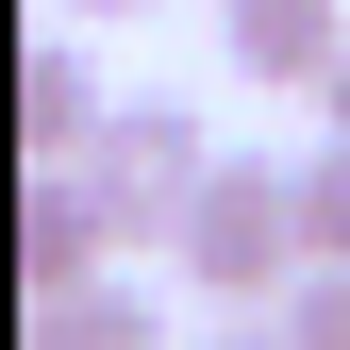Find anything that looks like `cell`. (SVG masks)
Listing matches in <instances>:
<instances>
[{"label": "cell", "instance_id": "6da1fadb", "mask_svg": "<svg viewBox=\"0 0 350 350\" xmlns=\"http://www.w3.org/2000/svg\"><path fill=\"white\" fill-rule=\"evenodd\" d=\"M167 267H184L200 300H234V317H284L300 300V167H267V150H217V184L184 200V234H167Z\"/></svg>", "mask_w": 350, "mask_h": 350}, {"label": "cell", "instance_id": "7a4b0ae2", "mask_svg": "<svg viewBox=\"0 0 350 350\" xmlns=\"http://www.w3.org/2000/svg\"><path fill=\"white\" fill-rule=\"evenodd\" d=\"M83 184L117 200V250H167V234H184V200L217 184V134H200V100L134 83V100H117V134L83 150Z\"/></svg>", "mask_w": 350, "mask_h": 350}, {"label": "cell", "instance_id": "3957f363", "mask_svg": "<svg viewBox=\"0 0 350 350\" xmlns=\"http://www.w3.org/2000/svg\"><path fill=\"white\" fill-rule=\"evenodd\" d=\"M17 284L67 300V284H117V200L83 167H17Z\"/></svg>", "mask_w": 350, "mask_h": 350}, {"label": "cell", "instance_id": "277c9868", "mask_svg": "<svg viewBox=\"0 0 350 350\" xmlns=\"http://www.w3.org/2000/svg\"><path fill=\"white\" fill-rule=\"evenodd\" d=\"M217 51H234V83L317 100V83L350 67V17H334V0H217Z\"/></svg>", "mask_w": 350, "mask_h": 350}, {"label": "cell", "instance_id": "5b68a950", "mask_svg": "<svg viewBox=\"0 0 350 350\" xmlns=\"http://www.w3.org/2000/svg\"><path fill=\"white\" fill-rule=\"evenodd\" d=\"M100 134H117V100H100V67H83V33L51 17V33L17 51V150H33V167H83Z\"/></svg>", "mask_w": 350, "mask_h": 350}, {"label": "cell", "instance_id": "8992f818", "mask_svg": "<svg viewBox=\"0 0 350 350\" xmlns=\"http://www.w3.org/2000/svg\"><path fill=\"white\" fill-rule=\"evenodd\" d=\"M17 350H167V300L150 284H67V300H33Z\"/></svg>", "mask_w": 350, "mask_h": 350}, {"label": "cell", "instance_id": "52a82bcc", "mask_svg": "<svg viewBox=\"0 0 350 350\" xmlns=\"http://www.w3.org/2000/svg\"><path fill=\"white\" fill-rule=\"evenodd\" d=\"M300 250H317V267H350V150H334V134L300 150Z\"/></svg>", "mask_w": 350, "mask_h": 350}, {"label": "cell", "instance_id": "ba28073f", "mask_svg": "<svg viewBox=\"0 0 350 350\" xmlns=\"http://www.w3.org/2000/svg\"><path fill=\"white\" fill-rule=\"evenodd\" d=\"M284 334H300V350H350V267H300V300H284Z\"/></svg>", "mask_w": 350, "mask_h": 350}, {"label": "cell", "instance_id": "9c48e42d", "mask_svg": "<svg viewBox=\"0 0 350 350\" xmlns=\"http://www.w3.org/2000/svg\"><path fill=\"white\" fill-rule=\"evenodd\" d=\"M200 350H300V334L284 317H234V334H200Z\"/></svg>", "mask_w": 350, "mask_h": 350}, {"label": "cell", "instance_id": "30bf717a", "mask_svg": "<svg viewBox=\"0 0 350 350\" xmlns=\"http://www.w3.org/2000/svg\"><path fill=\"white\" fill-rule=\"evenodd\" d=\"M317 117H334V150H350V67H334V83H317Z\"/></svg>", "mask_w": 350, "mask_h": 350}, {"label": "cell", "instance_id": "8fae6325", "mask_svg": "<svg viewBox=\"0 0 350 350\" xmlns=\"http://www.w3.org/2000/svg\"><path fill=\"white\" fill-rule=\"evenodd\" d=\"M67 17H150V0H67Z\"/></svg>", "mask_w": 350, "mask_h": 350}]
</instances>
